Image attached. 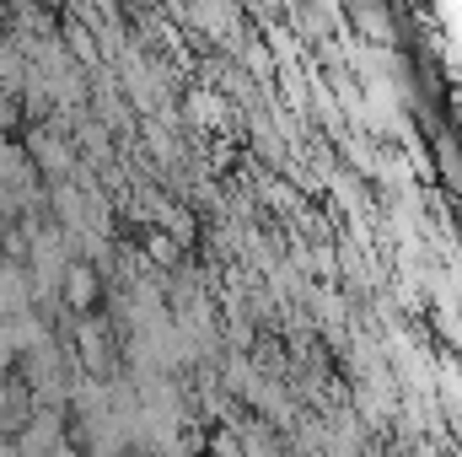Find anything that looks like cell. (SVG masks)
Listing matches in <instances>:
<instances>
[{
  "mask_svg": "<svg viewBox=\"0 0 462 457\" xmlns=\"http://www.w3.org/2000/svg\"><path fill=\"white\" fill-rule=\"evenodd\" d=\"M16 307H22V275L0 269V312H16Z\"/></svg>",
  "mask_w": 462,
  "mask_h": 457,
  "instance_id": "6da1fadb",
  "label": "cell"
}]
</instances>
